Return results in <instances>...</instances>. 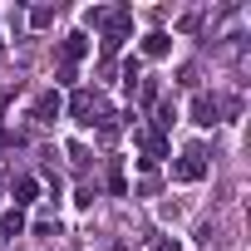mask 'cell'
I'll use <instances>...</instances> for the list:
<instances>
[{
    "label": "cell",
    "mask_w": 251,
    "mask_h": 251,
    "mask_svg": "<svg viewBox=\"0 0 251 251\" xmlns=\"http://www.w3.org/2000/svg\"><path fill=\"white\" fill-rule=\"evenodd\" d=\"M128 35H133V10H128V5H113L108 20H103V35H99L103 59H113V54L123 50V40H128Z\"/></svg>",
    "instance_id": "obj_1"
},
{
    "label": "cell",
    "mask_w": 251,
    "mask_h": 251,
    "mask_svg": "<svg viewBox=\"0 0 251 251\" xmlns=\"http://www.w3.org/2000/svg\"><path fill=\"white\" fill-rule=\"evenodd\" d=\"M69 118L84 123V128H94V123L108 118V99H103L99 89H74V94H69Z\"/></svg>",
    "instance_id": "obj_2"
},
{
    "label": "cell",
    "mask_w": 251,
    "mask_h": 251,
    "mask_svg": "<svg viewBox=\"0 0 251 251\" xmlns=\"http://www.w3.org/2000/svg\"><path fill=\"white\" fill-rule=\"evenodd\" d=\"M207 168H212V163H207V148H202V143H192V148H182V153H177L173 177H177V182H202V177H207Z\"/></svg>",
    "instance_id": "obj_3"
},
{
    "label": "cell",
    "mask_w": 251,
    "mask_h": 251,
    "mask_svg": "<svg viewBox=\"0 0 251 251\" xmlns=\"http://www.w3.org/2000/svg\"><path fill=\"white\" fill-rule=\"evenodd\" d=\"M84 54H89V35H84V30H74V35L59 40V69H74Z\"/></svg>",
    "instance_id": "obj_4"
},
{
    "label": "cell",
    "mask_w": 251,
    "mask_h": 251,
    "mask_svg": "<svg viewBox=\"0 0 251 251\" xmlns=\"http://www.w3.org/2000/svg\"><path fill=\"white\" fill-rule=\"evenodd\" d=\"M217 118H222V99H217V94H197V99H192V123L212 128Z\"/></svg>",
    "instance_id": "obj_5"
},
{
    "label": "cell",
    "mask_w": 251,
    "mask_h": 251,
    "mask_svg": "<svg viewBox=\"0 0 251 251\" xmlns=\"http://www.w3.org/2000/svg\"><path fill=\"white\" fill-rule=\"evenodd\" d=\"M64 113V99H59V89H45L40 99H35V123H54Z\"/></svg>",
    "instance_id": "obj_6"
},
{
    "label": "cell",
    "mask_w": 251,
    "mask_h": 251,
    "mask_svg": "<svg viewBox=\"0 0 251 251\" xmlns=\"http://www.w3.org/2000/svg\"><path fill=\"white\" fill-rule=\"evenodd\" d=\"M168 50H173V35H168V30H148V35H143V54H148V59H163Z\"/></svg>",
    "instance_id": "obj_7"
},
{
    "label": "cell",
    "mask_w": 251,
    "mask_h": 251,
    "mask_svg": "<svg viewBox=\"0 0 251 251\" xmlns=\"http://www.w3.org/2000/svg\"><path fill=\"white\" fill-rule=\"evenodd\" d=\"M10 192H15V207H20V212H25V207H30V202H35V197H40V182H35V177H30V173H25V177H15V187H10Z\"/></svg>",
    "instance_id": "obj_8"
},
{
    "label": "cell",
    "mask_w": 251,
    "mask_h": 251,
    "mask_svg": "<svg viewBox=\"0 0 251 251\" xmlns=\"http://www.w3.org/2000/svg\"><path fill=\"white\" fill-rule=\"evenodd\" d=\"M173 123H177V103H173V99H158V118H153V133H168Z\"/></svg>",
    "instance_id": "obj_9"
},
{
    "label": "cell",
    "mask_w": 251,
    "mask_h": 251,
    "mask_svg": "<svg viewBox=\"0 0 251 251\" xmlns=\"http://www.w3.org/2000/svg\"><path fill=\"white\" fill-rule=\"evenodd\" d=\"M20 231H25V212L15 207V212L0 217V241H10V236H20Z\"/></svg>",
    "instance_id": "obj_10"
},
{
    "label": "cell",
    "mask_w": 251,
    "mask_h": 251,
    "mask_svg": "<svg viewBox=\"0 0 251 251\" xmlns=\"http://www.w3.org/2000/svg\"><path fill=\"white\" fill-rule=\"evenodd\" d=\"M30 25H35V30L54 25V5H35V10H30Z\"/></svg>",
    "instance_id": "obj_11"
},
{
    "label": "cell",
    "mask_w": 251,
    "mask_h": 251,
    "mask_svg": "<svg viewBox=\"0 0 251 251\" xmlns=\"http://www.w3.org/2000/svg\"><path fill=\"white\" fill-rule=\"evenodd\" d=\"M138 99H143V103H158V99H163L158 79H138Z\"/></svg>",
    "instance_id": "obj_12"
},
{
    "label": "cell",
    "mask_w": 251,
    "mask_h": 251,
    "mask_svg": "<svg viewBox=\"0 0 251 251\" xmlns=\"http://www.w3.org/2000/svg\"><path fill=\"white\" fill-rule=\"evenodd\" d=\"M108 192H113V197H123V192H128V182H123V168H118V163L108 168Z\"/></svg>",
    "instance_id": "obj_13"
},
{
    "label": "cell",
    "mask_w": 251,
    "mask_h": 251,
    "mask_svg": "<svg viewBox=\"0 0 251 251\" xmlns=\"http://www.w3.org/2000/svg\"><path fill=\"white\" fill-rule=\"evenodd\" d=\"M103 20H108V5H89V10H84V25L103 30Z\"/></svg>",
    "instance_id": "obj_14"
},
{
    "label": "cell",
    "mask_w": 251,
    "mask_h": 251,
    "mask_svg": "<svg viewBox=\"0 0 251 251\" xmlns=\"http://www.w3.org/2000/svg\"><path fill=\"white\" fill-rule=\"evenodd\" d=\"M69 158H74V168H89V148L84 143H69Z\"/></svg>",
    "instance_id": "obj_15"
},
{
    "label": "cell",
    "mask_w": 251,
    "mask_h": 251,
    "mask_svg": "<svg viewBox=\"0 0 251 251\" xmlns=\"http://www.w3.org/2000/svg\"><path fill=\"white\" fill-rule=\"evenodd\" d=\"M153 251H182V241H173V236H153Z\"/></svg>",
    "instance_id": "obj_16"
}]
</instances>
